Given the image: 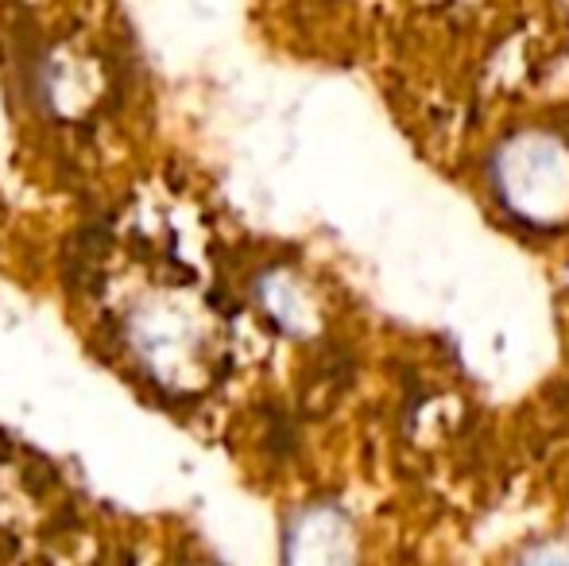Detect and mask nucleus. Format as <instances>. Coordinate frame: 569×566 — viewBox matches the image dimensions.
<instances>
[{"mask_svg":"<svg viewBox=\"0 0 569 566\" xmlns=\"http://www.w3.org/2000/svg\"><path fill=\"white\" fill-rule=\"evenodd\" d=\"M287 566H352L349 524L330 508H315L287 539Z\"/></svg>","mask_w":569,"mask_h":566,"instance_id":"nucleus-2","label":"nucleus"},{"mask_svg":"<svg viewBox=\"0 0 569 566\" xmlns=\"http://www.w3.org/2000/svg\"><path fill=\"white\" fill-rule=\"evenodd\" d=\"M519 566H569V552H562V547H539Z\"/></svg>","mask_w":569,"mask_h":566,"instance_id":"nucleus-3","label":"nucleus"},{"mask_svg":"<svg viewBox=\"0 0 569 566\" xmlns=\"http://www.w3.org/2000/svg\"><path fill=\"white\" fill-rule=\"evenodd\" d=\"M492 187L527 226L569 218V143L555 132H519L492 156Z\"/></svg>","mask_w":569,"mask_h":566,"instance_id":"nucleus-1","label":"nucleus"}]
</instances>
